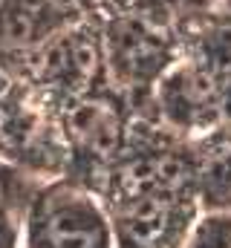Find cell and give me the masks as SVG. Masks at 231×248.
Here are the masks:
<instances>
[{"mask_svg": "<svg viewBox=\"0 0 231 248\" xmlns=\"http://www.w3.org/2000/svg\"><path fill=\"white\" fill-rule=\"evenodd\" d=\"M223 107H226V113L231 116V81L226 84V90H223Z\"/></svg>", "mask_w": 231, "mask_h": 248, "instance_id": "obj_9", "label": "cell"}, {"mask_svg": "<svg viewBox=\"0 0 231 248\" xmlns=\"http://www.w3.org/2000/svg\"><path fill=\"white\" fill-rule=\"evenodd\" d=\"M194 248H231V222L229 219H205L199 228Z\"/></svg>", "mask_w": 231, "mask_h": 248, "instance_id": "obj_8", "label": "cell"}, {"mask_svg": "<svg viewBox=\"0 0 231 248\" xmlns=\"http://www.w3.org/2000/svg\"><path fill=\"white\" fill-rule=\"evenodd\" d=\"M113 63L130 78H142L148 72H153L162 61V44L156 41V35H150L148 29L136 26V23H121L113 29Z\"/></svg>", "mask_w": 231, "mask_h": 248, "instance_id": "obj_3", "label": "cell"}, {"mask_svg": "<svg viewBox=\"0 0 231 248\" xmlns=\"http://www.w3.org/2000/svg\"><path fill=\"white\" fill-rule=\"evenodd\" d=\"M205 63L214 72H229L231 69V32H214L211 38H205Z\"/></svg>", "mask_w": 231, "mask_h": 248, "instance_id": "obj_7", "label": "cell"}, {"mask_svg": "<svg viewBox=\"0 0 231 248\" xmlns=\"http://www.w3.org/2000/svg\"><path fill=\"white\" fill-rule=\"evenodd\" d=\"M205 190L217 199H231V144H214L202 159Z\"/></svg>", "mask_w": 231, "mask_h": 248, "instance_id": "obj_5", "label": "cell"}, {"mask_svg": "<svg viewBox=\"0 0 231 248\" xmlns=\"http://www.w3.org/2000/svg\"><path fill=\"white\" fill-rule=\"evenodd\" d=\"M32 248H110L99 208L72 190L44 196L32 217Z\"/></svg>", "mask_w": 231, "mask_h": 248, "instance_id": "obj_1", "label": "cell"}, {"mask_svg": "<svg viewBox=\"0 0 231 248\" xmlns=\"http://www.w3.org/2000/svg\"><path fill=\"white\" fill-rule=\"evenodd\" d=\"M176 225L179 222L171 193L142 190L118 214V237L124 248H168Z\"/></svg>", "mask_w": 231, "mask_h": 248, "instance_id": "obj_2", "label": "cell"}, {"mask_svg": "<svg viewBox=\"0 0 231 248\" xmlns=\"http://www.w3.org/2000/svg\"><path fill=\"white\" fill-rule=\"evenodd\" d=\"M78 130L87 136V141L93 144V147H99V150H107V147H113L116 141V119L107 113V110H101V107H87L84 110V116H81V122H78Z\"/></svg>", "mask_w": 231, "mask_h": 248, "instance_id": "obj_6", "label": "cell"}, {"mask_svg": "<svg viewBox=\"0 0 231 248\" xmlns=\"http://www.w3.org/2000/svg\"><path fill=\"white\" fill-rule=\"evenodd\" d=\"M205 104H208V93L199 78L188 72H176L165 81V110L176 122H194L197 116L205 113Z\"/></svg>", "mask_w": 231, "mask_h": 248, "instance_id": "obj_4", "label": "cell"}]
</instances>
